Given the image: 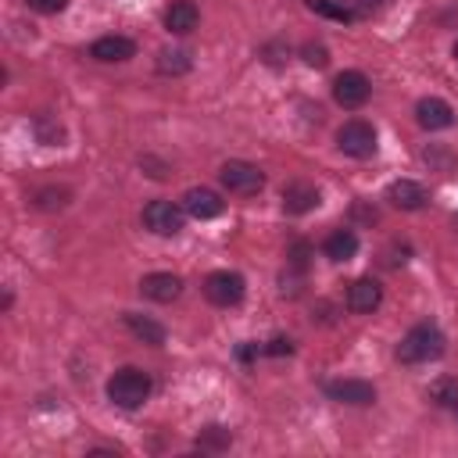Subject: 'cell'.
<instances>
[{
    "label": "cell",
    "instance_id": "16",
    "mask_svg": "<svg viewBox=\"0 0 458 458\" xmlns=\"http://www.w3.org/2000/svg\"><path fill=\"white\" fill-rule=\"evenodd\" d=\"M386 200H390L394 208H401V211H419L429 197H426V190H422L415 179H397V182H390Z\"/></svg>",
    "mask_w": 458,
    "mask_h": 458
},
{
    "label": "cell",
    "instance_id": "1",
    "mask_svg": "<svg viewBox=\"0 0 458 458\" xmlns=\"http://www.w3.org/2000/svg\"><path fill=\"white\" fill-rule=\"evenodd\" d=\"M444 333L433 326V322H415L401 344H397V361L404 365H426V361H437L444 354Z\"/></svg>",
    "mask_w": 458,
    "mask_h": 458
},
{
    "label": "cell",
    "instance_id": "22",
    "mask_svg": "<svg viewBox=\"0 0 458 458\" xmlns=\"http://www.w3.org/2000/svg\"><path fill=\"white\" fill-rule=\"evenodd\" d=\"M157 72L161 75H182V72H190V54L186 50H161L157 54Z\"/></svg>",
    "mask_w": 458,
    "mask_h": 458
},
{
    "label": "cell",
    "instance_id": "12",
    "mask_svg": "<svg viewBox=\"0 0 458 458\" xmlns=\"http://www.w3.org/2000/svg\"><path fill=\"white\" fill-rule=\"evenodd\" d=\"M140 293L147 301H157V304H172L179 293H182V279L172 276V272H150L140 279Z\"/></svg>",
    "mask_w": 458,
    "mask_h": 458
},
{
    "label": "cell",
    "instance_id": "13",
    "mask_svg": "<svg viewBox=\"0 0 458 458\" xmlns=\"http://www.w3.org/2000/svg\"><path fill=\"white\" fill-rule=\"evenodd\" d=\"M182 208H186L190 218L208 222V218H218L222 215V197L215 190H208V186H193V190L182 193Z\"/></svg>",
    "mask_w": 458,
    "mask_h": 458
},
{
    "label": "cell",
    "instance_id": "20",
    "mask_svg": "<svg viewBox=\"0 0 458 458\" xmlns=\"http://www.w3.org/2000/svg\"><path fill=\"white\" fill-rule=\"evenodd\" d=\"M304 4H308V11H315V14H322V18H333V21H344V25H351V21L358 18L354 7L336 4V0H304Z\"/></svg>",
    "mask_w": 458,
    "mask_h": 458
},
{
    "label": "cell",
    "instance_id": "17",
    "mask_svg": "<svg viewBox=\"0 0 458 458\" xmlns=\"http://www.w3.org/2000/svg\"><path fill=\"white\" fill-rule=\"evenodd\" d=\"M122 322H125V329H129L136 340H143V344H150V347H161V344H165V326H161V322H154V318H147V315H136V311H125Z\"/></svg>",
    "mask_w": 458,
    "mask_h": 458
},
{
    "label": "cell",
    "instance_id": "19",
    "mask_svg": "<svg viewBox=\"0 0 458 458\" xmlns=\"http://www.w3.org/2000/svg\"><path fill=\"white\" fill-rule=\"evenodd\" d=\"M32 132H36V140L47 143V147H57V143L64 140V125H61L54 114H36V118H32Z\"/></svg>",
    "mask_w": 458,
    "mask_h": 458
},
{
    "label": "cell",
    "instance_id": "31",
    "mask_svg": "<svg viewBox=\"0 0 458 458\" xmlns=\"http://www.w3.org/2000/svg\"><path fill=\"white\" fill-rule=\"evenodd\" d=\"M454 229H458V215H454Z\"/></svg>",
    "mask_w": 458,
    "mask_h": 458
},
{
    "label": "cell",
    "instance_id": "14",
    "mask_svg": "<svg viewBox=\"0 0 458 458\" xmlns=\"http://www.w3.org/2000/svg\"><path fill=\"white\" fill-rule=\"evenodd\" d=\"M197 21H200V11H197L193 0H172L165 7V29L172 36H190L197 29Z\"/></svg>",
    "mask_w": 458,
    "mask_h": 458
},
{
    "label": "cell",
    "instance_id": "21",
    "mask_svg": "<svg viewBox=\"0 0 458 458\" xmlns=\"http://www.w3.org/2000/svg\"><path fill=\"white\" fill-rule=\"evenodd\" d=\"M68 200H72V193H68L64 186H43V190H36V197H32V204H36L39 211H61Z\"/></svg>",
    "mask_w": 458,
    "mask_h": 458
},
{
    "label": "cell",
    "instance_id": "30",
    "mask_svg": "<svg viewBox=\"0 0 458 458\" xmlns=\"http://www.w3.org/2000/svg\"><path fill=\"white\" fill-rule=\"evenodd\" d=\"M454 57H458V39H454Z\"/></svg>",
    "mask_w": 458,
    "mask_h": 458
},
{
    "label": "cell",
    "instance_id": "8",
    "mask_svg": "<svg viewBox=\"0 0 458 458\" xmlns=\"http://www.w3.org/2000/svg\"><path fill=\"white\" fill-rule=\"evenodd\" d=\"M415 122H419L422 129H429V132L451 129V125H454V107H451L447 100H440V97H422V100L415 104Z\"/></svg>",
    "mask_w": 458,
    "mask_h": 458
},
{
    "label": "cell",
    "instance_id": "18",
    "mask_svg": "<svg viewBox=\"0 0 458 458\" xmlns=\"http://www.w3.org/2000/svg\"><path fill=\"white\" fill-rule=\"evenodd\" d=\"M322 250H326L329 261H351V258L358 254V236H354L351 229H336V233L326 236Z\"/></svg>",
    "mask_w": 458,
    "mask_h": 458
},
{
    "label": "cell",
    "instance_id": "28",
    "mask_svg": "<svg viewBox=\"0 0 458 458\" xmlns=\"http://www.w3.org/2000/svg\"><path fill=\"white\" fill-rule=\"evenodd\" d=\"M261 351H265V354H290V351H293V344H290L286 336H272V340H268Z\"/></svg>",
    "mask_w": 458,
    "mask_h": 458
},
{
    "label": "cell",
    "instance_id": "29",
    "mask_svg": "<svg viewBox=\"0 0 458 458\" xmlns=\"http://www.w3.org/2000/svg\"><path fill=\"white\" fill-rule=\"evenodd\" d=\"M390 0H354V11H361V14H376V11H383Z\"/></svg>",
    "mask_w": 458,
    "mask_h": 458
},
{
    "label": "cell",
    "instance_id": "2",
    "mask_svg": "<svg viewBox=\"0 0 458 458\" xmlns=\"http://www.w3.org/2000/svg\"><path fill=\"white\" fill-rule=\"evenodd\" d=\"M147 397H150V376L140 372V369H132V365L118 369V372L107 379V401L118 404V408H129V411H132V408H140Z\"/></svg>",
    "mask_w": 458,
    "mask_h": 458
},
{
    "label": "cell",
    "instance_id": "9",
    "mask_svg": "<svg viewBox=\"0 0 458 458\" xmlns=\"http://www.w3.org/2000/svg\"><path fill=\"white\" fill-rule=\"evenodd\" d=\"M322 200V193L315 190V182H304V179H293L283 186V211L286 215H308L315 211Z\"/></svg>",
    "mask_w": 458,
    "mask_h": 458
},
{
    "label": "cell",
    "instance_id": "6",
    "mask_svg": "<svg viewBox=\"0 0 458 458\" xmlns=\"http://www.w3.org/2000/svg\"><path fill=\"white\" fill-rule=\"evenodd\" d=\"M243 290H247V283L240 272H211L204 279V297L215 308H236L243 301Z\"/></svg>",
    "mask_w": 458,
    "mask_h": 458
},
{
    "label": "cell",
    "instance_id": "24",
    "mask_svg": "<svg viewBox=\"0 0 458 458\" xmlns=\"http://www.w3.org/2000/svg\"><path fill=\"white\" fill-rule=\"evenodd\" d=\"M429 397H433L437 404L454 408V404H458V379H437V383L429 386Z\"/></svg>",
    "mask_w": 458,
    "mask_h": 458
},
{
    "label": "cell",
    "instance_id": "26",
    "mask_svg": "<svg viewBox=\"0 0 458 458\" xmlns=\"http://www.w3.org/2000/svg\"><path fill=\"white\" fill-rule=\"evenodd\" d=\"M286 258H290V268L304 276V268H308V258H311V247H308L304 240H297V243H290V250H286Z\"/></svg>",
    "mask_w": 458,
    "mask_h": 458
},
{
    "label": "cell",
    "instance_id": "11",
    "mask_svg": "<svg viewBox=\"0 0 458 458\" xmlns=\"http://www.w3.org/2000/svg\"><path fill=\"white\" fill-rule=\"evenodd\" d=\"M326 394L340 404H358V408L376 401V386L369 379H333V383H326Z\"/></svg>",
    "mask_w": 458,
    "mask_h": 458
},
{
    "label": "cell",
    "instance_id": "10",
    "mask_svg": "<svg viewBox=\"0 0 458 458\" xmlns=\"http://www.w3.org/2000/svg\"><path fill=\"white\" fill-rule=\"evenodd\" d=\"M383 304V286L372 279V276H361L347 286V308L358 311V315H372L376 308Z\"/></svg>",
    "mask_w": 458,
    "mask_h": 458
},
{
    "label": "cell",
    "instance_id": "25",
    "mask_svg": "<svg viewBox=\"0 0 458 458\" xmlns=\"http://www.w3.org/2000/svg\"><path fill=\"white\" fill-rule=\"evenodd\" d=\"M301 57H304L308 68H326V64H329V50H326L322 43H304V47H301Z\"/></svg>",
    "mask_w": 458,
    "mask_h": 458
},
{
    "label": "cell",
    "instance_id": "15",
    "mask_svg": "<svg viewBox=\"0 0 458 458\" xmlns=\"http://www.w3.org/2000/svg\"><path fill=\"white\" fill-rule=\"evenodd\" d=\"M89 57H93V61H104V64L129 61V57H136V43H132L129 36H100V39H93Z\"/></svg>",
    "mask_w": 458,
    "mask_h": 458
},
{
    "label": "cell",
    "instance_id": "23",
    "mask_svg": "<svg viewBox=\"0 0 458 458\" xmlns=\"http://www.w3.org/2000/svg\"><path fill=\"white\" fill-rule=\"evenodd\" d=\"M229 444H233V433L222 429V426H204L200 437H197V447L200 451H225Z\"/></svg>",
    "mask_w": 458,
    "mask_h": 458
},
{
    "label": "cell",
    "instance_id": "3",
    "mask_svg": "<svg viewBox=\"0 0 458 458\" xmlns=\"http://www.w3.org/2000/svg\"><path fill=\"white\" fill-rule=\"evenodd\" d=\"M218 182L229 190V193H236V197H254L261 186H265V172L258 168V165H250V161H225L222 168H218Z\"/></svg>",
    "mask_w": 458,
    "mask_h": 458
},
{
    "label": "cell",
    "instance_id": "7",
    "mask_svg": "<svg viewBox=\"0 0 458 458\" xmlns=\"http://www.w3.org/2000/svg\"><path fill=\"white\" fill-rule=\"evenodd\" d=\"M369 93H372V82L365 79V72H340L336 79H333V100L340 104V107H347V111H358L365 100H369Z\"/></svg>",
    "mask_w": 458,
    "mask_h": 458
},
{
    "label": "cell",
    "instance_id": "5",
    "mask_svg": "<svg viewBox=\"0 0 458 458\" xmlns=\"http://www.w3.org/2000/svg\"><path fill=\"white\" fill-rule=\"evenodd\" d=\"M143 225L154 236H179L182 225H186V208L172 204V200H150L143 208Z\"/></svg>",
    "mask_w": 458,
    "mask_h": 458
},
{
    "label": "cell",
    "instance_id": "27",
    "mask_svg": "<svg viewBox=\"0 0 458 458\" xmlns=\"http://www.w3.org/2000/svg\"><path fill=\"white\" fill-rule=\"evenodd\" d=\"M36 14H61L68 7V0H25Z\"/></svg>",
    "mask_w": 458,
    "mask_h": 458
},
{
    "label": "cell",
    "instance_id": "4",
    "mask_svg": "<svg viewBox=\"0 0 458 458\" xmlns=\"http://www.w3.org/2000/svg\"><path fill=\"white\" fill-rule=\"evenodd\" d=\"M336 147H340L347 157L365 161V157L376 154V129H372L365 118H351V122H344V125L336 129Z\"/></svg>",
    "mask_w": 458,
    "mask_h": 458
}]
</instances>
